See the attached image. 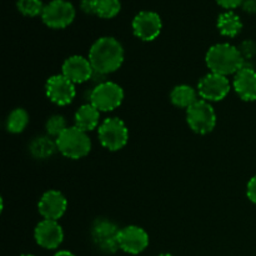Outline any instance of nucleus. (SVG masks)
<instances>
[{
  "instance_id": "obj_1",
  "label": "nucleus",
  "mask_w": 256,
  "mask_h": 256,
  "mask_svg": "<svg viewBox=\"0 0 256 256\" xmlns=\"http://www.w3.org/2000/svg\"><path fill=\"white\" fill-rule=\"evenodd\" d=\"M88 59L92 62L94 72L106 75L116 72L122 66L124 49L115 38L102 36L92 45Z\"/></svg>"
},
{
  "instance_id": "obj_16",
  "label": "nucleus",
  "mask_w": 256,
  "mask_h": 256,
  "mask_svg": "<svg viewBox=\"0 0 256 256\" xmlns=\"http://www.w3.org/2000/svg\"><path fill=\"white\" fill-rule=\"evenodd\" d=\"M234 89L240 99L245 102L256 100V72L252 68L245 65L235 74Z\"/></svg>"
},
{
  "instance_id": "obj_9",
  "label": "nucleus",
  "mask_w": 256,
  "mask_h": 256,
  "mask_svg": "<svg viewBox=\"0 0 256 256\" xmlns=\"http://www.w3.org/2000/svg\"><path fill=\"white\" fill-rule=\"evenodd\" d=\"M230 92V82L224 75L210 72L202 76L198 84V94L205 102H220Z\"/></svg>"
},
{
  "instance_id": "obj_10",
  "label": "nucleus",
  "mask_w": 256,
  "mask_h": 256,
  "mask_svg": "<svg viewBox=\"0 0 256 256\" xmlns=\"http://www.w3.org/2000/svg\"><path fill=\"white\" fill-rule=\"evenodd\" d=\"M162 18L155 12H140L132 20V32L144 42H152L156 39L162 32Z\"/></svg>"
},
{
  "instance_id": "obj_15",
  "label": "nucleus",
  "mask_w": 256,
  "mask_h": 256,
  "mask_svg": "<svg viewBox=\"0 0 256 256\" xmlns=\"http://www.w3.org/2000/svg\"><path fill=\"white\" fill-rule=\"evenodd\" d=\"M38 208H39L40 215L45 220H55L56 222L66 212V198L58 190H49L42 196Z\"/></svg>"
},
{
  "instance_id": "obj_29",
  "label": "nucleus",
  "mask_w": 256,
  "mask_h": 256,
  "mask_svg": "<svg viewBox=\"0 0 256 256\" xmlns=\"http://www.w3.org/2000/svg\"><path fill=\"white\" fill-rule=\"evenodd\" d=\"M242 6L246 12L254 14L256 12V0H242Z\"/></svg>"
},
{
  "instance_id": "obj_27",
  "label": "nucleus",
  "mask_w": 256,
  "mask_h": 256,
  "mask_svg": "<svg viewBox=\"0 0 256 256\" xmlns=\"http://www.w3.org/2000/svg\"><path fill=\"white\" fill-rule=\"evenodd\" d=\"M246 194L248 198L250 199V202H252L254 204H256V175L254 178H252L248 184L246 188Z\"/></svg>"
},
{
  "instance_id": "obj_7",
  "label": "nucleus",
  "mask_w": 256,
  "mask_h": 256,
  "mask_svg": "<svg viewBox=\"0 0 256 256\" xmlns=\"http://www.w3.org/2000/svg\"><path fill=\"white\" fill-rule=\"evenodd\" d=\"M42 19L52 29H64L75 19V8L66 0H52L42 10Z\"/></svg>"
},
{
  "instance_id": "obj_2",
  "label": "nucleus",
  "mask_w": 256,
  "mask_h": 256,
  "mask_svg": "<svg viewBox=\"0 0 256 256\" xmlns=\"http://www.w3.org/2000/svg\"><path fill=\"white\" fill-rule=\"evenodd\" d=\"M206 65L212 72L228 76L236 74L245 66V59L242 58L239 48L228 42L212 45L206 52Z\"/></svg>"
},
{
  "instance_id": "obj_19",
  "label": "nucleus",
  "mask_w": 256,
  "mask_h": 256,
  "mask_svg": "<svg viewBox=\"0 0 256 256\" xmlns=\"http://www.w3.org/2000/svg\"><path fill=\"white\" fill-rule=\"evenodd\" d=\"M170 100L175 106L189 109L198 102V94L195 89H192L189 85H178L172 89Z\"/></svg>"
},
{
  "instance_id": "obj_13",
  "label": "nucleus",
  "mask_w": 256,
  "mask_h": 256,
  "mask_svg": "<svg viewBox=\"0 0 256 256\" xmlns=\"http://www.w3.org/2000/svg\"><path fill=\"white\" fill-rule=\"evenodd\" d=\"M38 245L44 249H56L64 239L62 228L55 220H42L36 225L34 232Z\"/></svg>"
},
{
  "instance_id": "obj_32",
  "label": "nucleus",
  "mask_w": 256,
  "mask_h": 256,
  "mask_svg": "<svg viewBox=\"0 0 256 256\" xmlns=\"http://www.w3.org/2000/svg\"><path fill=\"white\" fill-rule=\"evenodd\" d=\"M22 256H34V255H30V254H25V255H22Z\"/></svg>"
},
{
  "instance_id": "obj_31",
  "label": "nucleus",
  "mask_w": 256,
  "mask_h": 256,
  "mask_svg": "<svg viewBox=\"0 0 256 256\" xmlns=\"http://www.w3.org/2000/svg\"><path fill=\"white\" fill-rule=\"evenodd\" d=\"M159 256H172V255H170V254H162V255H159Z\"/></svg>"
},
{
  "instance_id": "obj_17",
  "label": "nucleus",
  "mask_w": 256,
  "mask_h": 256,
  "mask_svg": "<svg viewBox=\"0 0 256 256\" xmlns=\"http://www.w3.org/2000/svg\"><path fill=\"white\" fill-rule=\"evenodd\" d=\"M100 122V112L92 104H84L75 112V126L88 132L96 129Z\"/></svg>"
},
{
  "instance_id": "obj_23",
  "label": "nucleus",
  "mask_w": 256,
  "mask_h": 256,
  "mask_svg": "<svg viewBox=\"0 0 256 256\" xmlns=\"http://www.w3.org/2000/svg\"><path fill=\"white\" fill-rule=\"evenodd\" d=\"M16 6L26 16H38L42 14L45 5H42V0H18Z\"/></svg>"
},
{
  "instance_id": "obj_11",
  "label": "nucleus",
  "mask_w": 256,
  "mask_h": 256,
  "mask_svg": "<svg viewBox=\"0 0 256 256\" xmlns=\"http://www.w3.org/2000/svg\"><path fill=\"white\" fill-rule=\"evenodd\" d=\"M45 90L48 98L56 105L70 104L76 95L75 84L62 74L50 76L46 82Z\"/></svg>"
},
{
  "instance_id": "obj_18",
  "label": "nucleus",
  "mask_w": 256,
  "mask_h": 256,
  "mask_svg": "<svg viewBox=\"0 0 256 256\" xmlns=\"http://www.w3.org/2000/svg\"><path fill=\"white\" fill-rule=\"evenodd\" d=\"M218 29L225 36L234 38L242 32V22L239 15L232 12H222L218 18Z\"/></svg>"
},
{
  "instance_id": "obj_14",
  "label": "nucleus",
  "mask_w": 256,
  "mask_h": 256,
  "mask_svg": "<svg viewBox=\"0 0 256 256\" xmlns=\"http://www.w3.org/2000/svg\"><path fill=\"white\" fill-rule=\"evenodd\" d=\"M62 75L74 84H82L92 79L94 69L89 59L80 55H72L62 64Z\"/></svg>"
},
{
  "instance_id": "obj_3",
  "label": "nucleus",
  "mask_w": 256,
  "mask_h": 256,
  "mask_svg": "<svg viewBox=\"0 0 256 256\" xmlns=\"http://www.w3.org/2000/svg\"><path fill=\"white\" fill-rule=\"evenodd\" d=\"M56 148L69 159H82L92 150V142L88 134L79 128H68L59 138L55 139Z\"/></svg>"
},
{
  "instance_id": "obj_24",
  "label": "nucleus",
  "mask_w": 256,
  "mask_h": 256,
  "mask_svg": "<svg viewBox=\"0 0 256 256\" xmlns=\"http://www.w3.org/2000/svg\"><path fill=\"white\" fill-rule=\"evenodd\" d=\"M68 128L69 126L66 125V120L62 115H52V118L48 119L46 124H45L48 134L55 138H59Z\"/></svg>"
},
{
  "instance_id": "obj_6",
  "label": "nucleus",
  "mask_w": 256,
  "mask_h": 256,
  "mask_svg": "<svg viewBox=\"0 0 256 256\" xmlns=\"http://www.w3.org/2000/svg\"><path fill=\"white\" fill-rule=\"evenodd\" d=\"M186 122L192 132L204 135L214 130L216 114L209 102L200 99L186 109Z\"/></svg>"
},
{
  "instance_id": "obj_26",
  "label": "nucleus",
  "mask_w": 256,
  "mask_h": 256,
  "mask_svg": "<svg viewBox=\"0 0 256 256\" xmlns=\"http://www.w3.org/2000/svg\"><path fill=\"white\" fill-rule=\"evenodd\" d=\"M80 8L86 14H96V0H82Z\"/></svg>"
},
{
  "instance_id": "obj_22",
  "label": "nucleus",
  "mask_w": 256,
  "mask_h": 256,
  "mask_svg": "<svg viewBox=\"0 0 256 256\" xmlns=\"http://www.w3.org/2000/svg\"><path fill=\"white\" fill-rule=\"evenodd\" d=\"M122 9L120 0H96V15L105 19H110L118 15Z\"/></svg>"
},
{
  "instance_id": "obj_12",
  "label": "nucleus",
  "mask_w": 256,
  "mask_h": 256,
  "mask_svg": "<svg viewBox=\"0 0 256 256\" xmlns=\"http://www.w3.org/2000/svg\"><path fill=\"white\" fill-rule=\"evenodd\" d=\"M149 245V235L142 228L130 225L119 232V248L128 254L136 255L144 252Z\"/></svg>"
},
{
  "instance_id": "obj_8",
  "label": "nucleus",
  "mask_w": 256,
  "mask_h": 256,
  "mask_svg": "<svg viewBox=\"0 0 256 256\" xmlns=\"http://www.w3.org/2000/svg\"><path fill=\"white\" fill-rule=\"evenodd\" d=\"M119 232L116 225L106 219L95 222L92 229V236L96 246L106 254H112L119 248Z\"/></svg>"
},
{
  "instance_id": "obj_20",
  "label": "nucleus",
  "mask_w": 256,
  "mask_h": 256,
  "mask_svg": "<svg viewBox=\"0 0 256 256\" xmlns=\"http://www.w3.org/2000/svg\"><path fill=\"white\" fill-rule=\"evenodd\" d=\"M56 148V142L50 140V138L42 136L36 138L34 142L30 144V152L38 159H46L54 154Z\"/></svg>"
},
{
  "instance_id": "obj_21",
  "label": "nucleus",
  "mask_w": 256,
  "mask_h": 256,
  "mask_svg": "<svg viewBox=\"0 0 256 256\" xmlns=\"http://www.w3.org/2000/svg\"><path fill=\"white\" fill-rule=\"evenodd\" d=\"M28 122H29V115L24 109H14L9 114L6 120V129L12 134H19V132H24L26 128Z\"/></svg>"
},
{
  "instance_id": "obj_5",
  "label": "nucleus",
  "mask_w": 256,
  "mask_h": 256,
  "mask_svg": "<svg viewBox=\"0 0 256 256\" xmlns=\"http://www.w3.org/2000/svg\"><path fill=\"white\" fill-rule=\"evenodd\" d=\"M90 104L102 112H112L122 105L124 100V90L120 85L112 82L98 84L90 92Z\"/></svg>"
},
{
  "instance_id": "obj_30",
  "label": "nucleus",
  "mask_w": 256,
  "mask_h": 256,
  "mask_svg": "<svg viewBox=\"0 0 256 256\" xmlns=\"http://www.w3.org/2000/svg\"><path fill=\"white\" fill-rule=\"evenodd\" d=\"M54 256H75L72 252H66V250H62V252H58Z\"/></svg>"
},
{
  "instance_id": "obj_25",
  "label": "nucleus",
  "mask_w": 256,
  "mask_h": 256,
  "mask_svg": "<svg viewBox=\"0 0 256 256\" xmlns=\"http://www.w3.org/2000/svg\"><path fill=\"white\" fill-rule=\"evenodd\" d=\"M239 50L245 60L252 59V58L256 54V44L252 40H245V42H242Z\"/></svg>"
},
{
  "instance_id": "obj_28",
  "label": "nucleus",
  "mask_w": 256,
  "mask_h": 256,
  "mask_svg": "<svg viewBox=\"0 0 256 256\" xmlns=\"http://www.w3.org/2000/svg\"><path fill=\"white\" fill-rule=\"evenodd\" d=\"M218 4L222 5V8H226V9H234V8L242 5V0H216Z\"/></svg>"
},
{
  "instance_id": "obj_4",
  "label": "nucleus",
  "mask_w": 256,
  "mask_h": 256,
  "mask_svg": "<svg viewBox=\"0 0 256 256\" xmlns=\"http://www.w3.org/2000/svg\"><path fill=\"white\" fill-rule=\"evenodd\" d=\"M98 136L105 149L116 152L126 145L129 132L125 122L119 118H108L100 124L98 129Z\"/></svg>"
}]
</instances>
